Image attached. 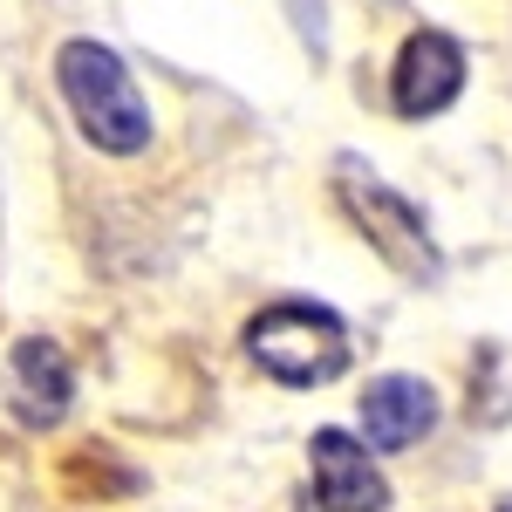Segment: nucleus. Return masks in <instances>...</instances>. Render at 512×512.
<instances>
[{
  "mask_svg": "<svg viewBox=\"0 0 512 512\" xmlns=\"http://www.w3.org/2000/svg\"><path fill=\"white\" fill-rule=\"evenodd\" d=\"M55 82H62V96H69L76 130L96 151L137 158V151L151 144V110H144V96H137V82H130L117 48H103V41H62Z\"/></svg>",
  "mask_w": 512,
  "mask_h": 512,
  "instance_id": "f257e3e1",
  "label": "nucleus"
},
{
  "mask_svg": "<svg viewBox=\"0 0 512 512\" xmlns=\"http://www.w3.org/2000/svg\"><path fill=\"white\" fill-rule=\"evenodd\" d=\"M246 355L287 390H315L349 369V328L315 301H274L246 321Z\"/></svg>",
  "mask_w": 512,
  "mask_h": 512,
  "instance_id": "f03ea898",
  "label": "nucleus"
},
{
  "mask_svg": "<svg viewBox=\"0 0 512 512\" xmlns=\"http://www.w3.org/2000/svg\"><path fill=\"white\" fill-rule=\"evenodd\" d=\"M335 198H342V212L355 219V233L369 239L396 274H410V280H431L437 274V246H431L424 212H417L403 192H390L376 171H362L355 158H342V164H335Z\"/></svg>",
  "mask_w": 512,
  "mask_h": 512,
  "instance_id": "7ed1b4c3",
  "label": "nucleus"
},
{
  "mask_svg": "<svg viewBox=\"0 0 512 512\" xmlns=\"http://www.w3.org/2000/svg\"><path fill=\"white\" fill-rule=\"evenodd\" d=\"M396 110L403 117H437V110H451L458 103V89H465V48L444 35V28H417V35L403 41V55H396Z\"/></svg>",
  "mask_w": 512,
  "mask_h": 512,
  "instance_id": "20e7f679",
  "label": "nucleus"
},
{
  "mask_svg": "<svg viewBox=\"0 0 512 512\" xmlns=\"http://www.w3.org/2000/svg\"><path fill=\"white\" fill-rule=\"evenodd\" d=\"M69 403H76V369H69V355L55 349V342H41V335L14 342V355H7V410H14L28 431H41V424H62Z\"/></svg>",
  "mask_w": 512,
  "mask_h": 512,
  "instance_id": "39448f33",
  "label": "nucleus"
},
{
  "mask_svg": "<svg viewBox=\"0 0 512 512\" xmlns=\"http://www.w3.org/2000/svg\"><path fill=\"white\" fill-rule=\"evenodd\" d=\"M315 506L321 512H383L390 506V485L376 472L369 444H355L349 431L315 437Z\"/></svg>",
  "mask_w": 512,
  "mask_h": 512,
  "instance_id": "423d86ee",
  "label": "nucleus"
},
{
  "mask_svg": "<svg viewBox=\"0 0 512 512\" xmlns=\"http://www.w3.org/2000/svg\"><path fill=\"white\" fill-rule=\"evenodd\" d=\"M437 424V396L417 376H383L362 390V437L376 451H410L417 437H431Z\"/></svg>",
  "mask_w": 512,
  "mask_h": 512,
  "instance_id": "0eeeda50",
  "label": "nucleus"
},
{
  "mask_svg": "<svg viewBox=\"0 0 512 512\" xmlns=\"http://www.w3.org/2000/svg\"><path fill=\"white\" fill-rule=\"evenodd\" d=\"M499 512H512V506H499Z\"/></svg>",
  "mask_w": 512,
  "mask_h": 512,
  "instance_id": "6e6552de",
  "label": "nucleus"
}]
</instances>
